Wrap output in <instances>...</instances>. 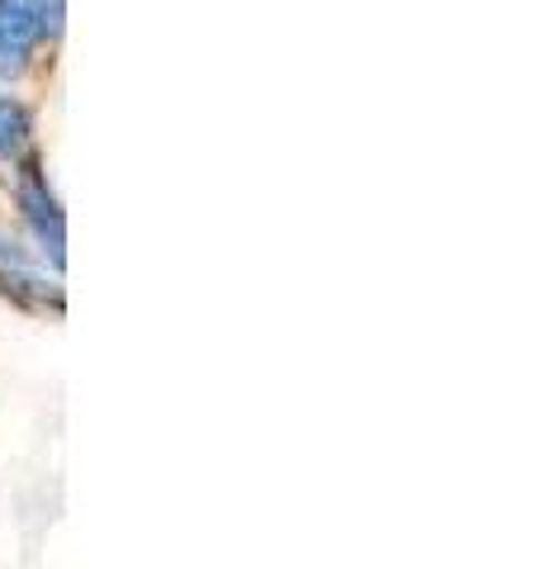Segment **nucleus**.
<instances>
[{"label": "nucleus", "mask_w": 540, "mask_h": 569, "mask_svg": "<svg viewBox=\"0 0 540 569\" xmlns=\"http://www.w3.org/2000/svg\"><path fill=\"white\" fill-rule=\"evenodd\" d=\"M58 29L62 0H0V77H20Z\"/></svg>", "instance_id": "obj_1"}, {"label": "nucleus", "mask_w": 540, "mask_h": 569, "mask_svg": "<svg viewBox=\"0 0 540 569\" xmlns=\"http://www.w3.org/2000/svg\"><path fill=\"white\" fill-rule=\"evenodd\" d=\"M14 204H20V219L29 223L39 252L48 257L52 271H62V247H67V219H62V204L48 186V171H43V157H29L24 167H14Z\"/></svg>", "instance_id": "obj_2"}, {"label": "nucleus", "mask_w": 540, "mask_h": 569, "mask_svg": "<svg viewBox=\"0 0 540 569\" xmlns=\"http://www.w3.org/2000/svg\"><path fill=\"white\" fill-rule=\"evenodd\" d=\"M39 157V138H33V110L20 96H0V162L10 171Z\"/></svg>", "instance_id": "obj_3"}, {"label": "nucleus", "mask_w": 540, "mask_h": 569, "mask_svg": "<svg viewBox=\"0 0 540 569\" xmlns=\"http://www.w3.org/2000/svg\"><path fill=\"white\" fill-rule=\"evenodd\" d=\"M0 299H10V305L20 309H62V290L58 280H48L39 266H24V271H0Z\"/></svg>", "instance_id": "obj_4"}, {"label": "nucleus", "mask_w": 540, "mask_h": 569, "mask_svg": "<svg viewBox=\"0 0 540 569\" xmlns=\"http://www.w3.org/2000/svg\"><path fill=\"white\" fill-rule=\"evenodd\" d=\"M24 266H39V261H33V252L20 238H10L6 228H0V271H24Z\"/></svg>", "instance_id": "obj_5"}]
</instances>
